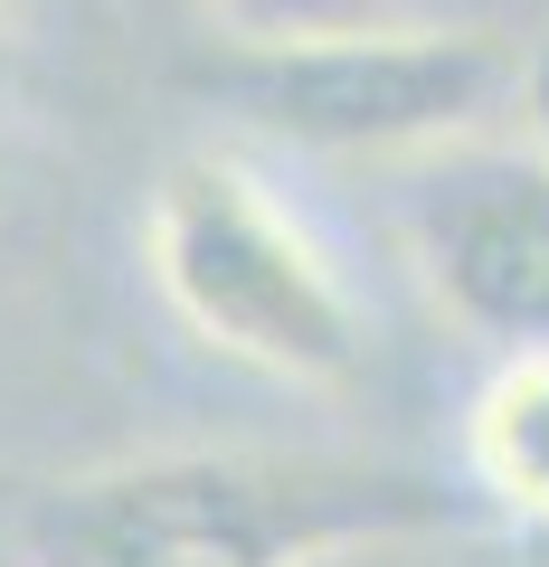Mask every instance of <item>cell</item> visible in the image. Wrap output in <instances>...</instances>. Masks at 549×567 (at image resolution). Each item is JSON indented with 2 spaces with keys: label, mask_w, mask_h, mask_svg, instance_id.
<instances>
[{
  "label": "cell",
  "mask_w": 549,
  "mask_h": 567,
  "mask_svg": "<svg viewBox=\"0 0 549 567\" xmlns=\"http://www.w3.org/2000/svg\"><path fill=\"white\" fill-rule=\"evenodd\" d=\"M218 114L323 162H436L511 114L521 48L502 29H342L304 48H218L190 66Z\"/></svg>",
  "instance_id": "7a4b0ae2"
},
{
  "label": "cell",
  "mask_w": 549,
  "mask_h": 567,
  "mask_svg": "<svg viewBox=\"0 0 549 567\" xmlns=\"http://www.w3.org/2000/svg\"><path fill=\"white\" fill-rule=\"evenodd\" d=\"M465 473L492 511L549 520V360H492L465 406Z\"/></svg>",
  "instance_id": "5b68a950"
},
{
  "label": "cell",
  "mask_w": 549,
  "mask_h": 567,
  "mask_svg": "<svg viewBox=\"0 0 549 567\" xmlns=\"http://www.w3.org/2000/svg\"><path fill=\"white\" fill-rule=\"evenodd\" d=\"M511 114H521V142L549 162V29L521 48V85H511Z\"/></svg>",
  "instance_id": "52a82bcc"
},
{
  "label": "cell",
  "mask_w": 549,
  "mask_h": 567,
  "mask_svg": "<svg viewBox=\"0 0 549 567\" xmlns=\"http://www.w3.org/2000/svg\"><path fill=\"white\" fill-rule=\"evenodd\" d=\"M304 567H360V558H304Z\"/></svg>",
  "instance_id": "9c48e42d"
},
{
  "label": "cell",
  "mask_w": 549,
  "mask_h": 567,
  "mask_svg": "<svg viewBox=\"0 0 549 567\" xmlns=\"http://www.w3.org/2000/svg\"><path fill=\"white\" fill-rule=\"evenodd\" d=\"M0 85H10V0H0Z\"/></svg>",
  "instance_id": "ba28073f"
},
{
  "label": "cell",
  "mask_w": 549,
  "mask_h": 567,
  "mask_svg": "<svg viewBox=\"0 0 549 567\" xmlns=\"http://www.w3.org/2000/svg\"><path fill=\"white\" fill-rule=\"evenodd\" d=\"M200 10L227 29V48H304L379 20V0H200Z\"/></svg>",
  "instance_id": "8992f818"
},
{
  "label": "cell",
  "mask_w": 549,
  "mask_h": 567,
  "mask_svg": "<svg viewBox=\"0 0 549 567\" xmlns=\"http://www.w3.org/2000/svg\"><path fill=\"white\" fill-rule=\"evenodd\" d=\"M465 502L398 464L332 454H143L29 502V567H304L455 529Z\"/></svg>",
  "instance_id": "6da1fadb"
},
{
  "label": "cell",
  "mask_w": 549,
  "mask_h": 567,
  "mask_svg": "<svg viewBox=\"0 0 549 567\" xmlns=\"http://www.w3.org/2000/svg\"><path fill=\"white\" fill-rule=\"evenodd\" d=\"M398 237L465 341L492 360H549V162L530 142L484 133L407 162Z\"/></svg>",
  "instance_id": "277c9868"
},
{
  "label": "cell",
  "mask_w": 549,
  "mask_h": 567,
  "mask_svg": "<svg viewBox=\"0 0 549 567\" xmlns=\"http://www.w3.org/2000/svg\"><path fill=\"white\" fill-rule=\"evenodd\" d=\"M152 284L171 293L190 331L227 360L265 369L294 388H342L360 379V303L332 275V256L237 171L227 152H181L152 189Z\"/></svg>",
  "instance_id": "3957f363"
}]
</instances>
